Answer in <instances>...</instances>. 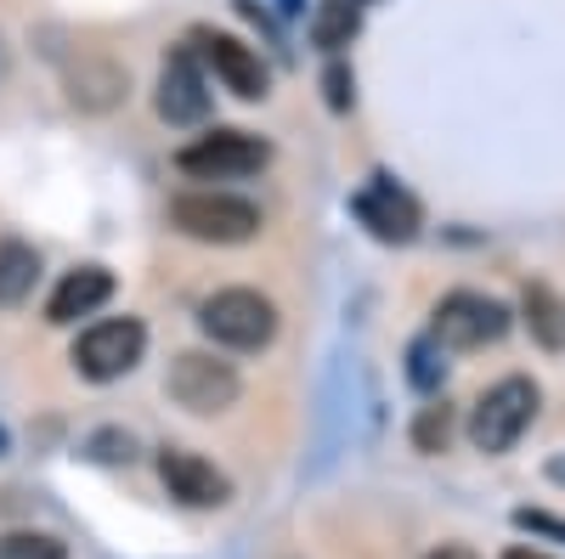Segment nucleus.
Here are the masks:
<instances>
[{
    "mask_svg": "<svg viewBox=\"0 0 565 559\" xmlns=\"http://www.w3.org/2000/svg\"><path fill=\"white\" fill-rule=\"evenodd\" d=\"M514 526H521V531H537V537H554V542H565V520L537 515V508H521V515H514Z\"/></svg>",
    "mask_w": 565,
    "mask_h": 559,
    "instance_id": "nucleus-20",
    "label": "nucleus"
},
{
    "mask_svg": "<svg viewBox=\"0 0 565 559\" xmlns=\"http://www.w3.org/2000/svg\"><path fill=\"white\" fill-rule=\"evenodd\" d=\"M199 329L215 345H226V351H260L277 334V305L266 294H255V289H221V294L204 300Z\"/></svg>",
    "mask_w": 565,
    "mask_h": 559,
    "instance_id": "nucleus-4",
    "label": "nucleus"
},
{
    "mask_svg": "<svg viewBox=\"0 0 565 559\" xmlns=\"http://www.w3.org/2000/svg\"><path fill=\"white\" fill-rule=\"evenodd\" d=\"M356 7H367V0H356Z\"/></svg>",
    "mask_w": 565,
    "mask_h": 559,
    "instance_id": "nucleus-25",
    "label": "nucleus"
},
{
    "mask_svg": "<svg viewBox=\"0 0 565 559\" xmlns=\"http://www.w3.org/2000/svg\"><path fill=\"white\" fill-rule=\"evenodd\" d=\"M407 379H413L418 390H441V379H447V362H441L436 334H424V340H413V345H407Z\"/></svg>",
    "mask_w": 565,
    "mask_h": 559,
    "instance_id": "nucleus-16",
    "label": "nucleus"
},
{
    "mask_svg": "<svg viewBox=\"0 0 565 559\" xmlns=\"http://www.w3.org/2000/svg\"><path fill=\"white\" fill-rule=\"evenodd\" d=\"M521 316H526V334H532L543 351H565V300H559L548 283H526Z\"/></svg>",
    "mask_w": 565,
    "mask_h": 559,
    "instance_id": "nucleus-13",
    "label": "nucleus"
},
{
    "mask_svg": "<svg viewBox=\"0 0 565 559\" xmlns=\"http://www.w3.org/2000/svg\"><path fill=\"white\" fill-rule=\"evenodd\" d=\"M447 441H452V407H447V401L424 407L418 424H413V447H418V452H441Z\"/></svg>",
    "mask_w": 565,
    "mask_h": 559,
    "instance_id": "nucleus-17",
    "label": "nucleus"
},
{
    "mask_svg": "<svg viewBox=\"0 0 565 559\" xmlns=\"http://www.w3.org/2000/svg\"><path fill=\"white\" fill-rule=\"evenodd\" d=\"M170 396L186 412H221V407L238 401V373H232V362H221V356L186 351L170 367Z\"/></svg>",
    "mask_w": 565,
    "mask_h": 559,
    "instance_id": "nucleus-7",
    "label": "nucleus"
},
{
    "mask_svg": "<svg viewBox=\"0 0 565 559\" xmlns=\"http://www.w3.org/2000/svg\"><path fill=\"white\" fill-rule=\"evenodd\" d=\"M141 351H148V329H141L136 316H108V322H90V329L74 340L68 362H74L79 379L114 385L141 362Z\"/></svg>",
    "mask_w": 565,
    "mask_h": 559,
    "instance_id": "nucleus-3",
    "label": "nucleus"
},
{
    "mask_svg": "<svg viewBox=\"0 0 565 559\" xmlns=\"http://www.w3.org/2000/svg\"><path fill=\"white\" fill-rule=\"evenodd\" d=\"M170 226L193 244H249L260 232V209L238 193H181L170 198Z\"/></svg>",
    "mask_w": 565,
    "mask_h": 559,
    "instance_id": "nucleus-2",
    "label": "nucleus"
},
{
    "mask_svg": "<svg viewBox=\"0 0 565 559\" xmlns=\"http://www.w3.org/2000/svg\"><path fill=\"white\" fill-rule=\"evenodd\" d=\"M266 159H271V148L260 142L255 130H226V125L175 153V164L186 175H199V181H244V175L266 170Z\"/></svg>",
    "mask_w": 565,
    "mask_h": 559,
    "instance_id": "nucleus-5",
    "label": "nucleus"
},
{
    "mask_svg": "<svg viewBox=\"0 0 565 559\" xmlns=\"http://www.w3.org/2000/svg\"><path fill=\"white\" fill-rule=\"evenodd\" d=\"M503 559H548V553H537V548H509Z\"/></svg>",
    "mask_w": 565,
    "mask_h": 559,
    "instance_id": "nucleus-22",
    "label": "nucleus"
},
{
    "mask_svg": "<svg viewBox=\"0 0 565 559\" xmlns=\"http://www.w3.org/2000/svg\"><path fill=\"white\" fill-rule=\"evenodd\" d=\"M40 283V255L23 238H0V305H23Z\"/></svg>",
    "mask_w": 565,
    "mask_h": 559,
    "instance_id": "nucleus-14",
    "label": "nucleus"
},
{
    "mask_svg": "<svg viewBox=\"0 0 565 559\" xmlns=\"http://www.w3.org/2000/svg\"><path fill=\"white\" fill-rule=\"evenodd\" d=\"M159 119L164 125H204L210 119V85L199 74L193 45H175L159 68Z\"/></svg>",
    "mask_w": 565,
    "mask_h": 559,
    "instance_id": "nucleus-8",
    "label": "nucleus"
},
{
    "mask_svg": "<svg viewBox=\"0 0 565 559\" xmlns=\"http://www.w3.org/2000/svg\"><path fill=\"white\" fill-rule=\"evenodd\" d=\"M0 559H68V553H63V542H52V537H29V531H18V537L0 542Z\"/></svg>",
    "mask_w": 565,
    "mask_h": 559,
    "instance_id": "nucleus-18",
    "label": "nucleus"
},
{
    "mask_svg": "<svg viewBox=\"0 0 565 559\" xmlns=\"http://www.w3.org/2000/svg\"><path fill=\"white\" fill-rule=\"evenodd\" d=\"M430 334H436L441 351H481V345H498L509 334V311L492 294L458 289V294H447L436 305V329Z\"/></svg>",
    "mask_w": 565,
    "mask_h": 559,
    "instance_id": "nucleus-6",
    "label": "nucleus"
},
{
    "mask_svg": "<svg viewBox=\"0 0 565 559\" xmlns=\"http://www.w3.org/2000/svg\"><path fill=\"white\" fill-rule=\"evenodd\" d=\"M532 418H537V385L521 379V373H509V379H498L476 401V412H469V441H476V452L498 458L532 430Z\"/></svg>",
    "mask_w": 565,
    "mask_h": 559,
    "instance_id": "nucleus-1",
    "label": "nucleus"
},
{
    "mask_svg": "<svg viewBox=\"0 0 565 559\" xmlns=\"http://www.w3.org/2000/svg\"><path fill=\"white\" fill-rule=\"evenodd\" d=\"M322 97H328V108H334V114H345V108H351L356 79H351V68H345V63H328V74H322Z\"/></svg>",
    "mask_w": 565,
    "mask_h": 559,
    "instance_id": "nucleus-19",
    "label": "nucleus"
},
{
    "mask_svg": "<svg viewBox=\"0 0 565 559\" xmlns=\"http://www.w3.org/2000/svg\"><path fill=\"white\" fill-rule=\"evenodd\" d=\"M108 300H114V271L108 266H79L52 289V300H45V322H79V316H90Z\"/></svg>",
    "mask_w": 565,
    "mask_h": 559,
    "instance_id": "nucleus-12",
    "label": "nucleus"
},
{
    "mask_svg": "<svg viewBox=\"0 0 565 559\" xmlns=\"http://www.w3.org/2000/svg\"><path fill=\"white\" fill-rule=\"evenodd\" d=\"M430 559H476V553H469V548H458V542H447V548H436Z\"/></svg>",
    "mask_w": 565,
    "mask_h": 559,
    "instance_id": "nucleus-21",
    "label": "nucleus"
},
{
    "mask_svg": "<svg viewBox=\"0 0 565 559\" xmlns=\"http://www.w3.org/2000/svg\"><path fill=\"white\" fill-rule=\"evenodd\" d=\"M7 447H12V441H7V430H0V458H7Z\"/></svg>",
    "mask_w": 565,
    "mask_h": 559,
    "instance_id": "nucleus-24",
    "label": "nucleus"
},
{
    "mask_svg": "<svg viewBox=\"0 0 565 559\" xmlns=\"http://www.w3.org/2000/svg\"><path fill=\"white\" fill-rule=\"evenodd\" d=\"M193 45L204 52V63L215 68V79L232 90V97H244V103H260V97H266L271 74H266L260 52H249V45H244L238 34H215V29H199V34H193Z\"/></svg>",
    "mask_w": 565,
    "mask_h": 559,
    "instance_id": "nucleus-9",
    "label": "nucleus"
},
{
    "mask_svg": "<svg viewBox=\"0 0 565 559\" xmlns=\"http://www.w3.org/2000/svg\"><path fill=\"white\" fill-rule=\"evenodd\" d=\"M351 209H356V221H362L380 244H413V238H418V204L402 193L391 175H373L362 193L351 198Z\"/></svg>",
    "mask_w": 565,
    "mask_h": 559,
    "instance_id": "nucleus-10",
    "label": "nucleus"
},
{
    "mask_svg": "<svg viewBox=\"0 0 565 559\" xmlns=\"http://www.w3.org/2000/svg\"><path fill=\"white\" fill-rule=\"evenodd\" d=\"M159 481H164L170 497L186 503V508H221V503L232 497V481L215 470L210 458L186 452V447H164V452H159Z\"/></svg>",
    "mask_w": 565,
    "mask_h": 559,
    "instance_id": "nucleus-11",
    "label": "nucleus"
},
{
    "mask_svg": "<svg viewBox=\"0 0 565 559\" xmlns=\"http://www.w3.org/2000/svg\"><path fill=\"white\" fill-rule=\"evenodd\" d=\"M356 29H362V7H356V0H322V7L311 12V40L322 45L328 57H340L345 45L356 40Z\"/></svg>",
    "mask_w": 565,
    "mask_h": 559,
    "instance_id": "nucleus-15",
    "label": "nucleus"
},
{
    "mask_svg": "<svg viewBox=\"0 0 565 559\" xmlns=\"http://www.w3.org/2000/svg\"><path fill=\"white\" fill-rule=\"evenodd\" d=\"M277 12H300V0H277Z\"/></svg>",
    "mask_w": 565,
    "mask_h": 559,
    "instance_id": "nucleus-23",
    "label": "nucleus"
}]
</instances>
